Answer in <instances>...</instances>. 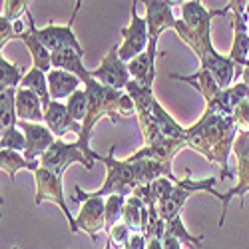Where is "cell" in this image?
Here are the masks:
<instances>
[{"label": "cell", "mask_w": 249, "mask_h": 249, "mask_svg": "<svg viewBox=\"0 0 249 249\" xmlns=\"http://www.w3.org/2000/svg\"><path fill=\"white\" fill-rule=\"evenodd\" d=\"M34 178H36V205L44 203V201H54L56 205H60L68 223H70L72 233H76V219L68 212L64 192H62V176L40 165V168L34 172Z\"/></svg>", "instance_id": "8992f818"}, {"label": "cell", "mask_w": 249, "mask_h": 249, "mask_svg": "<svg viewBox=\"0 0 249 249\" xmlns=\"http://www.w3.org/2000/svg\"><path fill=\"white\" fill-rule=\"evenodd\" d=\"M14 249H18V247H14Z\"/></svg>", "instance_id": "d590c367"}, {"label": "cell", "mask_w": 249, "mask_h": 249, "mask_svg": "<svg viewBox=\"0 0 249 249\" xmlns=\"http://www.w3.org/2000/svg\"><path fill=\"white\" fill-rule=\"evenodd\" d=\"M230 12H233V32L235 40L230 52V58L235 66L249 68V16L245 12V2L233 0L227 4Z\"/></svg>", "instance_id": "52a82bcc"}, {"label": "cell", "mask_w": 249, "mask_h": 249, "mask_svg": "<svg viewBox=\"0 0 249 249\" xmlns=\"http://www.w3.org/2000/svg\"><path fill=\"white\" fill-rule=\"evenodd\" d=\"M165 235H172V237H176L178 241H181V243H188V245H192V247H196V245H199V243L203 241V237H201V235L194 237V235H190V233H188V230H185V227H183L181 215L165 223Z\"/></svg>", "instance_id": "83f0119b"}, {"label": "cell", "mask_w": 249, "mask_h": 249, "mask_svg": "<svg viewBox=\"0 0 249 249\" xmlns=\"http://www.w3.org/2000/svg\"><path fill=\"white\" fill-rule=\"evenodd\" d=\"M130 235H132V231L120 221L114 230L108 233V239L112 241V245H116V249H124V247H126V243H128V239H130Z\"/></svg>", "instance_id": "f546056e"}, {"label": "cell", "mask_w": 249, "mask_h": 249, "mask_svg": "<svg viewBox=\"0 0 249 249\" xmlns=\"http://www.w3.org/2000/svg\"><path fill=\"white\" fill-rule=\"evenodd\" d=\"M0 148H2V150H12V152H18V154H24L26 148H28L24 132H20L18 126L8 128V130H2V140H0Z\"/></svg>", "instance_id": "4316f807"}, {"label": "cell", "mask_w": 249, "mask_h": 249, "mask_svg": "<svg viewBox=\"0 0 249 249\" xmlns=\"http://www.w3.org/2000/svg\"><path fill=\"white\" fill-rule=\"evenodd\" d=\"M16 114H18V122H32V124L44 122L42 100L30 88L20 86L16 90Z\"/></svg>", "instance_id": "d6986e66"}, {"label": "cell", "mask_w": 249, "mask_h": 249, "mask_svg": "<svg viewBox=\"0 0 249 249\" xmlns=\"http://www.w3.org/2000/svg\"><path fill=\"white\" fill-rule=\"evenodd\" d=\"M0 168H2V172H6L10 176V179L14 181L18 170H28V172L34 174L40 168V163L28 161L24 158V154H18V152H12V150H0Z\"/></svg>", "instance_id": "603a6c76"}, {"label": "cell", "mask_w": 249, "mask_h": 249, "mask_svg": "<svg viewBox=\"0 0 249 249\" xmlns=\"http://www.w3.org/2000/svg\"><path fill=\"white\" fill-rule=\"evenodd\" d=\"M70 163H84L86 170L94 168V160L82 152L76 142L68 143L64 140H56L54 146L42 156V160H40V165H42V168L52 170L60 176H64V172L68 170Z\"/></svg>", "instance_id": "277c9868"}, {"label": "cell", "mask_w": 249, "mask_h": 249, "mask_svg": "<svg viewBox=\"0 0 249 249\" xmlns=\"http://www.w3.org/2000/svg\"><path fill=\"white\" fill-rule=\"evenodd\" d=\"M124 249H148V237L143 233H132Z\"/></svg>", "instance_id": "1f68e13d"}, {"label": "cell", "mask_w": 249, "mask_h": 249, "mask_svg": "<svg viewBox=\"0 0 249 249\" xmlns=\"http://www.w3.org/2000/svg\"><path fill=\"white\" fill-rule=\"evenodd\" d=\"M80 4H82V2H76L74 14H72V18L68 20L66 26L48 24L46 28H38V30H36L40 42H42L52 54H54V52H60V50H74V52H78V54L84 56V50H82V46L78 44L76 34H74V30H72L74 18H76V14H78V10H80Z\"/></svg>", "instance_id": "ba28073f"}, {"label": "cell", "mask_w": 249, "mask_h": 249, "mask_svg": "<svg viewBox=\"0 0 249 249\" xmlns=\"http://www.w3.org/2000/svg\"><path fill=\"white\" fill-rule=\"evenodd\" d=\"M104 249H114V245H112V241H110V239L106 241V247H104Z\"/></svg>", "instance_id": "836d02e7"}, {"label": "cell", "mask_w": 249, "mask_h": 249, "mask_svg": "<svg viewBox=\"0 0 249 249\" xmlns=\"http://www.w3.org/2000/svg\"><path fill=\"white\" fill-rule=\"evenodd\" d=\"M124 42L118 48V54L122 62H130L143 54L150 46V30H148V20L138 16V2H132V22L128 28L122 30Z\"/></svg>", "instance_id": "5b68a950"}, {"label": "cell", "mask_w": 249, "mask_h": 249, "mask_svg": "<svg viewBox=\"0 0 249 249\" xmlns=\"http://www.w3.org/2000/svg\"><path fill=\"white\" fill-rule=\"evenodd\" d=\"M72 201H84V207L76 219V233L84 231L92 237V241H98V233L106 230V201L104 197L84 194L82 188L76 185V196L72 197Z\"/></svg>", "instance_id": "3957f363"}, {"label": "cell", "mask_w": 249, "mask_h": 249, "mask_svg": "<svg viewBox=\"0 0 249 249\" xmlns=\"http://www.w3.org/2000/svg\"><path fill=\"white\" fill-rule=\"evenodd\" d=\"M80 78L76 74H70L66 70H58L54 68L52 72H48V88H50V96L52 100H62V98H70L74 92H78L80 88Z\"/></svg>", "instance_id": "ffe728a7"}, {"label": "cell", "mask_w": 249, "mask_h": 249, "mask_svg": "<svg viewBox=\"0 0 249 249\" xmlns=\"http://www.w3.org/2000/svg\"><path fill=\"white\" fill-rule=\"evenodd\" d=\"M26 22H28V30L22 32L18 38L28 46V50H30V54H32L34 68H38V70H42L44 74H48V72L54 70V68H52V52H50L42 42H40V38H38V34H36L38 28H36L34 20H32V16H30V10H26Z\"/></svg>", "instance_id": "2e32d148"}, {"label": "cell", "mask_w": 249, "mask_h": 249, "mask_svg": "<svg viewBox=\"0 0 249 249\" xmlns=\"http://www.w3.org/2000/svg\"><path fill=\"white\" fill-rule=\"evenodd\" d=\"M241 82H245V84L249 86V68H245V72H243V80Z\"/></svg>", "instance_id": "d6a6232c"}, {"label": "cell", "mask_w": 249, "mask_h": 249, "mask_svg": "<svg viewBox=\"0 0 249 249\" xmlns=\"http://www.w3.org/2000/svg\"><path fill=\"white\" fill-rule=\"evenodd\" d=\"M237 126L233 116H227L223 112L205 108L201 120L196 126L188 128L185 132V143L188 148L201 152L210 161L221 165V179L230 176L227 172V156L233 148L237 138Z\"/></svg>", "instance_id": "6da1fadb"}, {"label": "cell", "mask_w": 249, "mask_h": 249, "mask_svg": "<svg viewBox=\"0 0 249 249\" xmlns=\"http://www.w3.org/2000/svg\"><path fill=\"white\" fill-rule=\"evenodd\" d=\"M230 8H221V10H213L207 12L203 8L201 2H183L181 4V14H183V24L190 32L194 34H212V18L213 16H221L227 14Z\"/></svg>", "instance_id": "5bb4252c"}, {"label": "cell", "mask_w": 249, "mask_h": 249, "mask_svg": "<svg viewBox=\"0 0 249 249\" xmlns=\"http://www.w3.org/2000/svg\"><path fill=\"white\" fill-rule=\"evenodd\" d=\"M52 66L58 68V70H66L70 74H76L82 82H86L92 74L90 70L84 68L82 64V54L74 52V50H60V52H54L52 54Z\"/></svg>", "instance_id": "44dd1931"}, {"label": "cell", "mask_w": 249, "mask_h": 249, "mask_svg": "<svg viewBox=\"0 0 249 249\" xmlns=\"http://www.w3.org/2000/svg\"><path fill=\"white\" fill-rule=\"evenodd\" d=\"M22 88H30L32 92L38 94V98L42 100V106H44V112L50 108V88H48V74H44L42 70L38 68H32L30 72H26V76L22 78V84H20Z\"/></svg>", "instance_id": "7402d4cb"}, {"label": "cell", "mask_w": 249, "mask_h": 249, "mask_svg": "<svg viewBox=\"0 0 249 249\" xmlns=\"http://www.w3.org/2000/svg\"><path fill=\"white\" fill-rule=\"evenodd\" d=\"M233 150L237 154V165H239V183L235 185L233 190H230L225 196H223V212H221V219H219V227L223 225V219H225V213H227V203L231 201V197L239 196L241 197V205H243V196L249 192V132H241L237 134L235 138V143H233Z\"/></svg>", "instance_id": "30bf717a"}, {"label": "cell", "mask_w": 249, "mask_h": 249, "mask_svg": "<svg viewBox=\"0 0 249 249\" xmlns=\"http://www.w3.org/2000/svg\"><path fill=\"white\" fill-rule=\"evenodd\" d=\"M245 12H247V16H249V0L245 2Z\"/></svg>", "instance_id": "e575fe53"}, {"label": "cell", "mask_w": 249, "mask_h": 249, "mask_svg": "<svg viewBox=\"0 0 249 249\" xmlns=\"http://www.w3.org/2000/svg\"><path fill=\"white\" fill-rule=\"evenodd\" d=\"M16 126L24 132L26 136V143L28 148L24 152V158L32 163H40L42 156L54 146L56 136L48 130V126H42V124H32V122H18Z\"/></svg>", "instance_id": "8fae6325"}, {"label": "cell", "mask_w": 249, "mask_h": 249, "mask_svg": "<svg viewBox=\"0 0 249 249\" xmlns=\"http://www.w3.org/2000/svg\"><path fill=\"white\" fill-rule=\"evenodd\" d=\"M66 108H68L70 116H72L76 122H80V120L84 122L86 112H88V94H86V90H78V92H74V94L68 98Z\"/></svg>", "instance_id": "f1b7e54d"}, {"label": "cell", "mask_w": 249, "mask_h": 249, "mask_svg": "<svg viewBox=\"0 0 249 249\" xmlns=\"http://www.w3.org/2000/svg\"><path fill=\"white\" fill-rule=\"evenodd\" d=\"M156 44H158V38H150V46H148V50L143 52V54H140L138 58H134L130 64H128V70H130L132 80L138 82V84L143 86V88H154V78H156V58H158Z\"/></svg>", "instance_id": "9a60e30c"}, {"label": "cell", "mask_w": 249, "mask_h": 249, "mask_svg": "<svg viewBox=\"0 0 249 249\" xmlns=\"http://www.w3.org/2000/svg\"><path fill=\"white\" fill-rule=\"evenodd\" d=\"M16 90L18 88H6V90L0 92V126H2V130L14 128L18 124Z\"/></svg>", "instance_id": "cb8c5ba5"}, {"label": "cell", "mask_w": 249, "mask_h": 249, "mask_svg": "<svg viewBox=\"0 0 249 249\" xmlns=\"http://www.w3.org/2000/svg\"><path fill=\"white\" fill-rule=\"evenodd\" d=\"M150 221H152V213L148 210V205L143 203L138 196L128 197L126 199V207H124L122 223L126 225L132 233H143V235H148Z\"/></svg>", "instance_id": "ac0fdd59"}, {"label": "cell", "mask_w": 249, "mask_h": 249, "mask_svg": "<svg viewBox=\"0 0 249 249\" xmlns=\"http://www.w3.org/2000/svg\"><path fill=\"white\" fill-rule=\"evenodd\" d=\"M24 76H26L24 70L10 64V62L4 58V54H2V58H0V86H2V90L16 88L18 84H22Z\"/></svg>", "instance_id": "484cf974"}, {"label": "cell", "mask_w": 249, "mask_h": 249, "mask_svg": "<svg viewBox=\"0 0 249 249\" xmlns=\"http://www.w3.org/2000/svg\"><path fill=\"white\" fill-rule=\"evenodd\" d=\"M118 48L120 46H112L108 56L104 58V62L100 64V68L92 70V78L96 82H100V84L104 86H108L112 90H122V88H126L130 84V70H128V64L126 62H122L120 54H118Z\"/></svg>", "instance_id": "9c48e42d"}, {"label": "cell", "mask_w": 249, "mask_h": 249, "mask_svg": "<svg viewBox=\"0 0 249 249\" xmlns=\"http://www.w3.org/2000/svg\"><path fill=\"white\" fill-rule=\"evenodd\" d=\"M188 148L185 140H172V138H158L156 142L152 143H146V148H142L140 152H136L134 156L128 158V161H138V160H152V161H158L165 168L172 170V160L174 156Z\"/></svg>", "instance_id": "7c38bea8"}, {"label": "cell", "mask_w": 249, "mask_h": 249, "mask_svg": "<svg viewBox=\"0 0 249 249\" xmlns=\"http://www.w3.org/2000/svg\"><path fill=\"white\" fill-rule=\"evenodd\" d=\"M176 2H146V20H148V30H150V38H160V34L163 30L176 28L178 20L172 14V6Z\"/></svg>", "instance_id": "e0dca14e"}, {"label": "cell", "mask_w": 249, "mask_h": 249, "mask_svg": "<svg viewBox=\"0 0 249 249\" xmlns=\"http://www.w3.org/2000/svg\"><path fill=\"white\" fill-rule=\"evenodd\" d=\"M44 122H46L48 130L56 136V140H62L68 132L76 134L78 138L82 136V126L70 116L66 104H62V102L52 100L50 108L44 112Z\"/></svg>", "instance_id": "4fadbf2b"}, {"label": "cell", "mask_w": 249, "mask_h": 249, "mask_svg": "<svg viewBox=\"0 0 249 249\" xmlns=\"http://www.w3.org/2000/svg\"><path fill=\"white\" fill-rule=\"evenodd\" d=\"M12 38H18L14 22L6 16H0V48H4V44H8Z\"/></svg>", "instance_id": "4dcf8cb0"}, {"label": "cell", "mask_w": 249, "mask_h": 249, "mask_svg": "<svg viewBox=\"0 0 249 249\" xmlns=\"http://www.w3.org/2000/svg\"><path fill=\"white\" fill-rule=\"evenodd\" d=\"M126 199L128 197H124V196H110L106 199V230H104L106 235L120 223L124 215V207H126Z\"/></svg>", "instance_id": "d4e9b609"}, {"label": "cell", "mask_w": 249, "mask_h": 249, "mask_svg": "<svg viewBox=\"0 0 249 249\" xmlns=\"http://www.w3.org/2000/svg\"><path fill=\"white\" fill-rule=\"evenodd\" d=\"M114 152H116V146L110 148V154L108 156H102L100 161L106 163L108 168V178H106V183L102 188L90 196L94 197H104V196H124V197H132L134 192L143 185V179H142V163L140 161H128V160H116L114 158Z\"/></svg>", "instance_id": "7a4b0ae2"}]
</instances>
